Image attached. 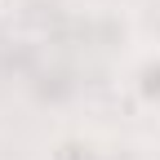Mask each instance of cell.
I'll list each match as a JSON object with an SVG mask.
<instances>
[{
	"instance_id": "obj_1",
	"label": "cell",
	"mask_w": 160,
	"mask_h": 160,
	"mask_svg": "<svg viewBox=\"0 0 160 160\" xmlns=\"http://www.w3.org/2000/svg\"><path fill=\"white\" fill-rule=\"evenodd\" d=\"M120 89L138 111L160 116V40L129 53V62L120 67Z\"/></svg>"
},
{
	"instance_id": "obj_2",
	"label": "cell",
	"mask_w": 160,
	"mask_h": 160,
	"mask_svg": "<svg viewBox=\"0 0 160 160\" xmlns=\"http://www.w3.org/2000/svg\"><path fill=\"white\" fill-rule=\"evenodd\" d=\"M98 129H62L49 142V160H93Z\"/></svg>"
},
{
	"instance_id": "obj_3",
	"label": "cell",
	"mask_w": 160,
	"mask_h": 160,
	"mask_svg": "<svg viewBox=\"0 0 160 160\" xmlns=\"http://www.w3.org/2000/svg\"><path fill=\"white\" fill-rule=\"evenodd\" d=\"M93 160H156V156H151L147 142H138V138H125V133H98Z\"/></svg>"
}]
</instances>
